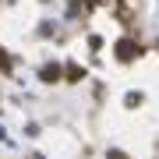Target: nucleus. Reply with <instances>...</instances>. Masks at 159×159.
<instances>
[{
    "label": "nucleus",
    "instance_id": "f257e3e1",
    "mask_svg": "<svg viewBox=\"0 0 159 159\" xmlns=\"http://www.w3.org/2000/svg\"><path fill=\"white\" fill-rule=\"evenodd\" d=\"M134 53H138V46L131 43V39H120V43H117V57H120V60H131Z\"/></svg>",
    "mask_w": 159,
    "mask_h": 159
},
{
    "label": "nucleus",
    "instance_id": "f03ea898",
    "mask_svg": "<svg viewBox=\"0 0 159 159\" xmlns=\"http://www.w3.org/2000/svg\"><path fill=\"white\" fill-rule=\"evenodd\" d=\"M57 74H60V67H57V64H50V67L43 71V78H46V81H53V78H57Z\"/></svg>",
    "mask_w": 159,
    "mask_h": 159
}]
</instances>
